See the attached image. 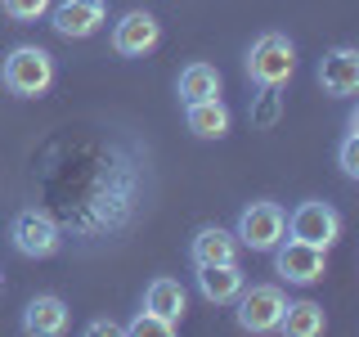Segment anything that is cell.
Masks as SVG:
<instances>
[{
  "label": "cell",
  "instance_id": "6da1fadb",
  "mask_svg": "<svg viewBox=\"0 0 359 337\" xmlns=\"http://www.w3.org/2000/svg\"><path fill=\"white\" fill-rule=\"evenodd\" d=\"M144 198H149V162L130 144H104L95 149V171L81 185V194L63 202L59 225L81 243L117 239L144 211Z\"/></svg>",
  "mask_w": 359,
  "mask_h": 337
},
{
  "label": "cell",
  "instance_id": "7a4b0ae2",
  "mask_svg": "<svg viewBox=\"0 0 359 337\" xmlns=\"http://www.w3.org/2000/svg\"><path fill=\"white\" fill-rule=\"evenodd\" d=\"M54 54L41 45H14V50L0 59V86L18 99H41L54 86Z\"/></svg>",
  "mask_w": 359,
  "mask_h": 337
},
{
  "label": "cell",
  "instance_id": "3957f363",
  "mask_svg": "<svg viewBox=\"0 0 359 337\" xmlns=\"http://www.w3.org/2000/svg\"><path fill=\"white\" fill-rule=\"evenodd\" d=\"M243 67L256 90H283L292 81V72H297V45L283 32H261L252 41V50H247Z\"/></svg>",
  "mask_w": 359,
  "mask_h": 337
},
{
  "label": "cell",
  "instance_id": "277c9868",
  "mask_svg": "<svg viewBox=\"0 0 359 337\" xmlns=\"http://www.w3.org/2000/svg\"><path fill=\"white\" fill-rule=\"evenodd\" d=\"M9 243H14V252L27 256V261H45V256L63 252L67 234L45 207H22V211H14V220H9Z\"/></svg>",
  "mask_w": 359,
  "mask_h": 337
},
{
  "label": "cell",
  "instance_id": "5b68a950",
  "mask_svg": "<svg viewBox=\"0 0 359 337\" xmlns=\"http://www.w3.org/2000/svg\"><path fill=\"white\" fill-rule=\"evenodd\" d=\"M233 239L252 252H274L278 243L287 239V211L269 198H256L238 211V225H233Z\"/></svg>",
  "mask_w": 359,
  "mask_h": 337
},
{
  "label": "cell",
  "instance_id": "8992f818",
  "mask_svg": "<svg viewBox=\"0 0 359 337\" xmlns=\"http://www.w3.org/2000/svg\"><path fill=\"white\" fill-rule=\"evenodd\" d=\"M229 306H233V319H238L243 333H278L287 297L278 284H243V292Z\"/></svg>",
  "mask_w": 359,
  "mask_h": 337
},
{
  "label": "cell",
  "instance_id": "52a82bcc",
  "mask_svg": "<svg viewBox=\"0 0 359 337\" xmlns=\"http://www.w3.org/2000/svg\"><path fill=\"white\" fill-rule=\"evenodd\" d=\"M287 234L292 239H301V243H310V247H328L341 239V211L332 207V202H319V198H306V202H297V207L287 211Z\"/></svg>",
  "mask_w": 359,
  "mask_h": 337
},
{
  "label": "cell",
  "instance_id": "ba28073f",
  "mask_svg": "<svg viewBox=\"0 0 359 337\" xmlns=\"http://www.w3.org/2000/svg\"><path fill=\"white\" fill-rule=\"evenodd\" d=\"M274 270L283 284H297V288H310L328 275V252L323 247H310L301 239H283L274 247Z\"/></svg>",
  "mask_w": 359,
  "mask_h": 337
},
{
  "label": "cell",
  "instance_id": "9c48e42d",
  "mask_svg": "<svg viewBox=\"0 0 359 337\" xmlns=\"http://www.w3.org/2000/svg\"><path fill=\"white\" fill-rule=\"evenodd\" d=\"M108 41L121 59H144V54H153L157 41H162V22H157L149 9H126V14L112 22Z\"/></svg>",
  "mask_w": 359,
  "mask_h": 337
},
{
  "label": "cell",
  "instance_id": "30bf717a",
  "mask_svg": "<svg viewBox=\"0 0 359 337\" xmlns=\"http://www.w3.org/2000/svg\"><path fill=\"white\" fill-rule=\"evenodd\" d=\"M104 22H108L104 0H54L50 5V27L63 41H90Z\"/></svg>",
  "mask_w": 359,
  "mask_h": 337
},
{
  "label": "cell",
  "instance_id": "8fae6325",
  "mask_svg": "<svg viewBox=\"0 0 359 337\" xmlns=\"http://www.w3.org/2000/svg\"><path fill=\"white\" fill-rule=\"evenodd\" d=\"M314 77H319L323 95L351 99L359 90V50H355V45H332V50L319 59V72H314Z\"/></svg>",
  "mask_w": 359,
  "mask_h": 337
},
{
  "label": "cell",
  "instance_id": "7c38bea8",
  "mask_svg": "<svg viewBox=\"0 0 359 337\" xmlns=\"http://www.w3.org/2000/svg\"><path fill=\"white\" fill-rule=\"evenodd\" d=\"M238 252H243V243L224 225H198L194 239H189V261L194 265H229V261H238Z\"/></svg>",
  "mask_w": 359,
  "mask_h": 337
},
{
  "label": "cell",
  "instance_id": "4fadbf2b",
  "mask_svg": "<svg viewBox=\"0 0 359 337\" xmlns=\"http://www.w3.org/2000/svg\"><path fill=\"white\" fill-rule=\"evenodd\" d=\"M67 301L54 297V292H36V297L22 306V333L27 337H59L67 329Z\"/></svg>",
  "mask_w": 359,
  "mask_h": 337
},
{
  "label": "cell",
  "instance_id": "5bb4252c",
  "mask_svg": "<svg viewBox=\"0 0 359 337\" xmlns=\"http://www.w3.org/2000/svg\"><path fill=\"white\" fill-rule=\"evenodd\" d=\"M194 270H198L194 284H198V292L211 301V306H229V301L243 292V284H247L238 261H229V265H194Z\"/></svg>",
  "mask_w": 359,
  "mask_h": 337
},
{
  "label": "cell",
  "instance_id": "9a60e30c",
  "mask_svg": "<svg viewBox=\"0 0 359 337\" xmlns=\"http://www.w3.org/2000/svg\"><path fill=\"white\" fill-rule=\"evenodd\" d=\"M229 121H233V112L224 108V99H220V95L184 104V126L194 131L198 140H224V135H229Z\"/></svg>",
  "mask_w": 359,
  "mask_h": 337
},
{
  "label": "cell",
  "instance_id": "2e32d148",
  "mask_svg": "<svg viewBox=\"0 0 359 337\" xmlns=\"http://www.w3.org/2000/svg\"><path fill=\"white\" fill-rule=\"evenodd\" d=\"M144 310H157V315H166V319H184V310H189V292L180 279L171 275H157L149 279V288H144Z\"/></svg>",
  "mask_w": 359,
  "mask_h": 337
},
{
  "label": "cell",
  "instance_id": "e0dca14e",
  "mask_svg": "<svg viewBox=\"0 0 359 337\" xmlns=\"http://www.w3.org/2000/svg\"><path fill=\"white\" fill-rule=\"evenodd\" d=\"M323 329H328V315H323L319 301H287L283 306L278 333H287V337H319Z\"/></svg>",
  "mask_w": 359,
  "mask_h": 337
},
{
  "label": "cell",
  "instance_id": "ac0fdd59",
  "mask_svg": "<svg viewBox=\"0 0 359 337\" xmlns=\"http://www.w3.org/2000/svg\"><path fill=\"white\" fill-rule=\"evenodd\" d=\"M175 95H180V104H194V99H211V95H220V72L211 63H189V67H180V77H175Z\"/></svg>",
  "mask_w": 359,
  "mask_h": 337
},
{
  "label": "cell",
  "instance_id": "d6986e66",
  "mask_svg": "<svg viewBox=\"0 0 359 337\" xmlns=\"http://www.w3.org/2000/svg\"><path fill=\"white\" fill-rule=\"evenodd\" d=\"M121 333H130V337H175V333H180V324H175V319H166V315H157V310H140Z\"/></svg>",
  "mask_w": 359,
  "mask_h": 337
},
{
  "label": "cell",
  "instance_id": "ffe728a7",
  "mask_svg": "<svg viewBox=\"0 0 359 337\" xmlns=\"http://www.w3.org/2000/svg\"><path fill=\"white\" fill-rule=\"evenodd\" d=\"M337 166H341L346 180H359V112H351V131L337 144Z\"/></svg>",
  "mask_w": 359,
  "mask_h": 337
},
{
  "label": "cell",
  "instance_id": "44dd1931",
  "mask_svg": "<svg viewBox=\"0 0 359 337\" xmlns=\"http://www.w3.org/2000/svg\"><path fill=\"white\" fill-rule=\"evenodd\" d=\"M50 5L54 0H0V14L9 22H41L50 14Z\"/></svg>",
  "mask_w": 359,
  "mask_h": 337
},
{
  "label": "cell",
  "instance_id": "7402d4cb",
  "mask_svg": "<svg viewBox=\"0 0 359 337\" xmlns=\"http://www.w3.org/2000/svg\"><path fill=\"white\" fill-rule=\"evenodd\" d=\"M278 112H283V99H278V90H261L252 104V126H274Z\"/></svg>",
  "mask_w": 359,
  "mask_h": 337
},
{
  "label": "cell",
  "instance_id": "603a6c76",
  "mask_svg": "<svg viewBox=\"0 0 359 337\" xmlns=\"http://www.w3.org/2000/svg\"><path fill=\"white\" fill-rule=\"evenodd\" d=\"M86 333H90V337H117V333H121V324H117V319H90V324H86Z\"/></svg>",
  "mask_w": 359,
  "mask_h": 337
},
{
  "label": "cell",
  "instance_id": "cb8c5ba5",
  "mask_svg": "<svg viewBox=\"0 0 359 337\" xmlns=\"http://www.w3.org/2000/svg\"><path fill=\"white\" fill-rule=\"evenodd\" d=\"M0 288H5V275H0Z\"/></svg>",
  "mask_w": 359,
  "mask_h": 337
}]
</instances>
